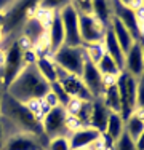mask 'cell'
Instances as JSON below:
<instances>
[{
    "label": "cell",
    "instance_id": "cell-1",
    "mask_svg": "<svg viewBox=\"0 0 144 150\" xmlns=\"http://www.w3.org/2000/svg\"><path fill=\"white\" fill-rule=\"evenodd\" d=\"M0 117L13 128V133H29L38 137H46L42 128V121L37 120V117L29 110L26 104L16 101L8 93L0 98Z\"/></svg>",
    "mask_w": 144,
    "mask_h": 150
},
{
    "label": "cell",
    "instance_id": "cell-2",
    "mask_svg": "<svg viewBox=\"0 0 144 150\" xmlns=\"http://www.w3.org/2000/svg\"><path fill=\"white\" fill-rule=\"evenodd\" d=\"M11 98L27 104L31 101H40L50 93V83L40 75L35 66H26L21 74L6 88Z\"/></svg>",
    "mask_w": 144,
    "mask_h": 150
},
{
    "label": "cell",
    "instance_id": "cell-3",
    "mask_svg": "<svg viewBox=\"0 0 144 150\" xmlns=\"http://www.w3.org/2000/svg\"><path fill=\"white\" fill-rule=\"evenodd\" d=\"M117 90L120 96V115L123 121L136 110V90H138V78L122 70L117 75Z\"/></svg>",
    "mask_w": 144,
    "mask_h": 150
},
{
    "label": "cell",
    "instance_id": "cell-4",
    "mask_svg": "<svg viewBox=\"0 0 144 150\" xmlns=\"http://www.w3.org/2000/svg\"><path fill=\"white\" fill-rule=\"evenodd\" d=\"M51 59L63 70L80 77L82 70H83L85 59H86V53H85L83 46H66L64 45L58 51L53 53Z\"/></svg>",
    "mask_w": 144,
    "mask_h": 150
},
{
    "label": "cell",
    "instance_id": "cell-5",
    "mask_svg": "<svg viewBox=\"0 0 144 150\" xmlns=\"http://www.w3.org/2000/svg\"><path fill=\"white\" fill-rule=\"evenodd\" d=\"M40 0H13V3L5 10V23L2 26L3 34L13 32L21 23L32 16L35 10H38Z\"/></svg>",
    "mask_w": 144,
    "mask_h": 150
},
{
    "label": "cell",
    "instance_id": "cell-6",
    "mask_svg": "<svg viewBox=\"0 0 144 150\" xmlns=\"http://www.w3.org/2000/svg\"><path fill=\"white\" fill-rule=\"evenodd\" d=\"M24 67H26V64H24V59H23V48L19 46L18 42H14L6 50L5 59H3V74H2L3 86L8 88Z\"/></svg>",
    "mask_w": 144,
    "mask_h": 150
},
{
    "label": "cell",
    "instance_id": "cell-7",
    "mask_svg": "<svg viewBox=\"0 0 144 150\" xmlns=\"http://www.w3.org/2000/svg\"><path fill=\"white\" fill-rule=\"evenodd\" d=\"M66 118H67V112L64 107L56 105L53 109H50L42 120V128L46 137L53 139L58 137V136H67L69 137L71 133L66 126Z\"/></svg>",
    "mask_w": 144,
    "mask_h": 150
},
{
    "label": "cell",
    "instance_id": "cell-8",
    "mask_svg": "<svg viewBox=\"0 0 144 150\" xmlns=\"http://www.w3.org/2000/svg\"><path fill=\"white\" fill-rule=\"evenodd\" d=\"M59 16L64 27V45L66 46H83L78 29V11L69 3L63 10H59Z\"/></svg>",
    "mask_w": 144,
    "mask_h": 150
},
{
    "label": "cell",
    "instance_id": "cell-9",
    "mask_svg": "<svg viewBox=\"0 0 144 150\" xmlns=\"http://www.w3.org/2000/svg\"><path fill=\"white\" fill-rule=\"evenodd\" d=\"M56 74H58V81L61 83V86L64 88V91H66L71 98L80 99V101H93V99H95L91 96V93L88 91V88L85 86V83L82 81L80 77L66 72V70H63L58 66H56Z\"/></svg>",
    "mask_w": 144,
    "mask_h": 150
},
{
    "label": "cell",
    "instance_id": "cell-10",
    "mask_svg": "<svg viewBox=\"0 0 144 150\" xmlns=\"http://www.w3.org/2000/svg\"><path fill=\"white\" fill-rule=\"evenodd\" d=\"M78 29H80V38H82V43L83 45L103 43L106 27L93 15L78 13Z\"/></svg>",
    "mask_w": 144,
    "mask_h": 150
},
{
    "label": "cell",
    "instance_id": "cell-11",
    "mask_svg": "<svg viewBox=\"0 0 144 150\" xmlns=\"http://www.w3.org/2000/svg\"><path fill=\"white\" fill-rule=\"evenodd\" d=\"M50 139L29 133H14L8 136L2 150H46Z\"/></svg>",
    "mask_w": 144,
    "mask_h": 150
},
{
    "label": "cell",
    "instance_id": "cell-12",
    "mask_svg": "<svg viewBox=\"0 0 144 150\" xmlns=\"http://www.w3.org/2000/svg\"><path fill=\"white\" fill-rule=\"evenodd\" d=\"M110 3H112V15H114V18H117V19L123 24V27L130 32V35L133 37V40L141 42V26H139L136 11L133 8L123 6L122 3H118L117 0H110Z\"/></svg>",
    "mask_w": 144,
    "mask_h": 150
},
{
    "label": "cell",
    "instance_id": "cell-13",
    "mask_svg": "<svg viewBox=\"0 0 144 150\" xmlns=\"http://www.w3.org/2000/svg\"><path fill=\"white\" fill-rule=\"evenodd\" d=\"M80 78L82 81L85 83V86L88 88V91L91 93V96L95 99H98L103 96V91H104V86H103V75L98 70L96 64H93L88 58L85 59V64H83V70L80 74Z\"/></svg>",
    "mask_w": 144,
    "mask_h": 150
},
{
    "label": "cell",
    "instance_id": "cell-14",
    "mask_svg": "<svg viewBox=\"0 0 144 150\" xmlns=\"http://www.w3.org/2000/svg\"><path fill=\"white\" fill-rule=\"evenodd\" d=\"M101 134L98 129L91 126H83L80 129L74 131L69 134V142H71V149L72 150H85L90 149L91 145H95L96 142L101 139Z\"/></svg>",
    "mask_w": 144,
    "mask_h": 150
},
{
    "label": "cell",
    "instance_id": "cell-15",
    "mask_svg": "<svg viewBox=\"0 0 144 150\" xmlns=\"http://www.w3.org/2000/svg\"><path fill=\"white\" fill-rule=\"evenodd\" d=\"M123 70L130 75L139 78L144 74V58H143V45L141 42H135L131 48L125 53Z\"/></svg>",
    "mask_w": 144,
    "mask_h": 150
},
{
    "label": "cell",
    "instance_id": "cell-16",
    "mask_svg": "<svg viewBox=\"0 0 144 150\" xmlns=\"http://www.w3.org/2000/svg\"><path fill=\"white\" fill-rule=\"evenodd\" d=\"M46 37H48V48L51 54L58 51L61 46H64V27L59 11H55V15H53V19L48 26V30H46Z\"/></svg>",
    "mask_w": 144,
    "mask_h": 150
},
{
    "label": "cell",
    "instance_id": "cell-17",
    "mask_svg": "<svg viewBox=\"0 0 144 150\" xmlns=\"http://www.w3.org/2000/svg\"><path fill=\"white\" fill-rule=\"evenodd\" d=\"M103 46H104L106 54L110 56V58L117 62V66L123 70L125 54H123V51H122V48H120V45H118V42H117V38H115L114 30L110 26L106 27V32H104V37H103Z\"/></svg>",
    "mask_w": 144,
    "mask_h": 150
},
{
    "label": "cell",
    "instance_id": "cell-18",
    "mask_svg": "<svg viewBox=\"0 0 144 150\" xmlns=\"http://www.w3.org/2000/svg\"><path fill=\"white\" fill-rule=\"evenodd\" d=\"M110 115V110L104 105L103 99H93L91 101V117H90V126L98 129L101 134H104L106 131V125H107V118Z\"/></svg>",
    "mask_w": 144,
    "mask_h": 150
},
{
    "label": "cell",
    "instance_id": "cell-19",
    "mask_svg": "<svg viewBox=\"0 0 144 150\" xmlns=\"http://www.w3.org/2000/svg\"><path fill=\"white\" fill-rule=\"evenodd\" d=\"M24 37L32 43V46H40L46 38V27L38 18L31 16L26 19V26H24Z\"/></svg>",
    "mask_w": 144,
    "mask_h": 150
},
{
    "label": "cell",
    "instance_id": "cell-20",
    "mask_svg": "<svg viewBox=\"0 0 144 150\" xmlns=\"http://www.w3.org/2000/svg\"><path fill=\"white\" fill-rule=\"evenodd\" d=\"M91 15L104 27L110 26V21H112V16H114L110 0H91Z\"/></svg>",
    "mask_w": 144,
    "mask_h": 150
},
{
    "label": "cell",
    "instance_id": "cell-21",
    "mask_svg": "<svg viewBox=\"0 0 144 150\" xmlns=\"http://www.w3.org/2000/svg\"><path fill=\"white\" fill-rule=\"evenodd\" d=\"M110 27H112L115 38H117L118 45H120L122 51H123V54H125V53L131 48V45L135 43V40H133V37L130 35V32L123 27V24L114 16H112V21H110Z\"/></svg>",
    "mask_w": 144,
    "mask_h": 150
},
{
    "label": "cell",
    "instance_id": "cell-22",
    "mask_svg": "<svg viewBox=\"0 0 144 150\" xmlns=\"http://www.w3.org/2000/svg\"><path fill=\"white\" fill-rule=\"evenodd\" d=\"M35 67L40 72V75L45 78L48 83H53V81L58 80V74H56V66L53 62L51 58L48 56H38L37 62H35Z\"/></svg>",
    "mask_w": 144,
    "mask_h": 150
},
{
    "label": "cell",
    "instance_id": "cell-23",
    "mask_svg": "<svg viewBox=\"0 0 144 150\" xmlns=\"http://www.w3.org/2000/svg\"><path fill=\"white\" fill-rule=\"evenodd\" d=\"M123 129H125V121L122 118V115L120 113H115V112H110L109 118H107V125H106L104 134H107L115 142L118 139V136L123 133Z\"/></svg>",
    "mask_w": 144,
    "mask_h": 150
},
{
    "label": "cell",
    "instance_id": "cell-24",
    "mask_svg": "<svg viewBox=\"0 0 144 150\" xmlns=\"http://www.w3.org/2000/svg\"><path fill=\"white\" fill-rule=\"evenodd\" d=\"M101 99H103L104 105H106L110 112L120 113V96H118L117 85H110V86L104 88Z\"/></svg>",
    "mask_w": 144,
    "mask_h": 150
},
{
    "label": "cell",
    "instance_id": "cell-25",
    "mask_svg": "<svg viewBox=\"0 0 144 150\" xmlns=\"http://www.w3.org/2000/svg\"><path fill=\"white\" fill-rule=\"evenodd\" d=\"M125 131L133 141L136 142V139L144 133V121L139 118V115L136 112H133L131 115L125 120Z\"/></svg>",
    "mask_w": 144,
    "mask_h": 150
},
{
    "label": "cell",
    "instance_id": "cell-26",
    "mask_svg": "<svg viewBox=\"0 0 144 150\" xmlns=\"http://www.w3.org/2000/svg\"><path fill=\"white\" fill-rule=\"evenodd\" d=\"M96 67H98V70L101 72L103 77L104 75H114V77H117V75L122 72V69L117 66V62L107 54H104L103 58H101V61L96 64Z\"/></svg>",
    "mask_w": 144,
    "mask_h": 150
},
{
    "label": "cell",
    "instance_id": "cell-27",
    "mask_svg": "<svg viewBox=\"0 0 144 150\" xmlns=\"http://www.w3.org/2000/svg\"><path fill=\"white\" fill-rule=\"evenodd\" d=\"M85 48V53H86V58L91 61L93 64H98L101 58H103L104 54H106V51H104V46L103 43H93V45H83Z\"/></svg>",
    "mask_w": 144,
    "mask_h": 150
},
{
    "label": "cell",
    "instance_id": "cell-28",
    "mask_svg": "<svg viewBox=\"0 0 144 150\" xmlns=\"http://www.w3.org/2000/svg\"><path fill=\"white\" fill-rule=\"evenodd\" d=\"M50 91L53 93V94L56 96V99H58V102H59V105L61 107H66L67 104H69V101H71V96L67 94L66 91H64V88L61 86V83L59 81H53V83H50Z\"/></svg>",
    "mask_w": 144,
    "mask_h": 150
},
{
    "label": "cell",
    "instance_id": "cell-29",
    "mask_svg": "<svg viewBox=\"0 0 144 150\" xmlns=\"http://www.w3.org/2000/svg\"><path fill=\"white\" fill-rule=\"evenodd\" d=\"M114 150H136V144L131 137L127 134V131L123 129V133L118 136V139L114 142Z\"/></svg>",
    "mask_w": 144,
    "mask_h": 150
},
{
    "label": "cell",
    "instance_id": "cell-30",
    "mask_svg": "<svg viewBox=\"0 0 144 150\" xmlns=\"http://www.w3.org/2000/svg\"><path fill=\"white\" fill-rule=\"evenodd\" d=\"M46 150H72L71 149V142L67 136H58L48 141Z\"/></svg>",
    "mask_w": 144,
    "mask_h": 150
},
{
    "label": "cell",
    "instance_id": "cell-31",
    "mask_svg": "<svg viewBox=\"0 0 144 150\" xmlns=\"http://www.w3.org/2000/svg\"><path fill=\"white\" fill-rule=\"evenodd\" d=\"M69 3H71V0H40L38 8L50 10V11H59V10H63Z\"/></svg>",
    "mask_w": 144,
    "mask_h": 150
},
{
    "label": "cell",
    "instance_id": "cell-32",
    "mask_svg": "<svg viewBox=\"0 0 144 150\" xmlns=\"http://www.w3.org/2000/svg\"><path fill=\"white\" fill-rule=\"evenodd\" d=\"M136 109H144V74L138 78V90H136Z\"/></svg>",
    "mask_w": 144,
    "mask_h": 150
},
{
    "label": "cell",
    "instance_id": "cell-33",
    "mask_svg": "<svg viewBox=\"0 0 144 150\" xmlns=\"http://www.w3.org/2000/svg\"><path fill=\"white\" fill-rule=\"evenodd\" d=\"M42 102L43 104H45L46 107H48V109H53V107H56V105H59V102H58V99H56V96L53 94L51 91L48 93V94L45 96V98L42 99Z\"/></svg>",
    "mask_w": 144,
    "mask_h": 150
},
{
    "label": "cell",
    "instance_id": "cell-34",
    "mask_svg": "<svg viewBox=\"0 0 144 150\" xmlns=\"http://www.w3.org/2000/svg\"><path fill=\"white\" fill-rule=\"evenodd\" d=\"M117 2L122 3L123 6H128V8H133V10L139 8L143 5V0H117Z\"/></svg>",
    "mask_w": 144,
    "mask_h": 150
},
{
    "label": "cell",
    "instance_id": "cell-35",
    "mask_svg": "<svg viewBox=\"0 0 144 150\" xmlns=\"http://www.w3.org/2000/svg\"><path fill=\"white\" fill-rule=\"evenodd\" d=\"M5 141H6V128H5V123H3V118L0 117V150L5 145Z\"/></svg>",
    "mask_w": 144,
    "mask_h": 150
},
{
    "label": "cell",
    "instance_id": "cell-36",
    "mask_svg": "<svg viewBox=\"0 0 144 150\" xmlns=\"http://www.w3.org/2000/svg\"><path fill=\"white\" fill-rule=\"evenodd\" d=\"M135 144H136V150H144V133L136 139Z\"/></svg>",
    "mask_w": 144,
    "mask_h": 150
},
{
    "label": "cell",
    "instance_id": "cell-37",
    "mask_svg": "<svg viewBox=\"0 0 144 150\" xmlns=\"http://www.w3.org/2000/svg\"><path fill=\"white\" fill-rule=\"evenodd\" d=\"M13 3V0H0V13H5V8H8Z\"/></svg>",
    "mask_w": 144,
    "mask_h": 150
},
{
    "label": "cell",
    "instance_id": "cell-38",
    "mask_svg": "<svg viewBox=\"0 0 144 150\" xmlns=\"http://www.w3.org/2000/svg\"><path fill=\"white\" fill-rule=\"evenodd\" d=\"M135 112L138 113V115H139V118H141V120L144 121V109H136Z\"/></svg>",
    "mask_w": 144,
    "mask_h": 150
},
{
    "label": "cell",
    "instance_id": "cell-39",
    "mask_svg": "<svg viewBox=\"0 0 144 150\" xmlns=\"http://www.w3.org/2000/svg\"><path fill=\"white\" fill-rule=\"evenodd\" d=\"M3 23H5V13H0V27L3 26Z\"/></svg>",
    "mask_w": 144,
    "mask_h": 150
},
{
    "label": "cell",
    "instance_id": "cell-40",
    "mask_svg": "<svg viewBox=\"0 0 144 150\" xmlns=\"http://www.w3.org/2000/svg\"><path fill=\"white\" fill-rule=\"evenodd\" d=\"M2 37H3V30H2V27H0V40H2Z\"/></svg>",
    "mask_w": 144,
    "mask_h": 150
},
{
    "label": "cell",
    "instance_id": "cell-41",
    "mask_svg": "<svg viewBox=\"0 0 144 150\" xmlns=\"http://www.w3.org/2000/svg\"><path fill=\"white\" fill-rule=\"evenodd\" d=\"M141 45H143V58H144V42H143Z\"/></svg>",
    "mask_w": 144,
    "mask_h": 150
},
{
    "label": "cell",
    "instance_id": "cell-42",
    "mask_svg": "<svg viewBox=\"0 0 144 150\" xmlns=\"http://www.w3.org/2000/svg\"><path fill=\"white\" fill-rule=\"evenodd\" d=\"M143 3H144V0H143Z\"/></svg>",
    "mask_w": 144,
    "mask_h": 150
}]
</instances>
